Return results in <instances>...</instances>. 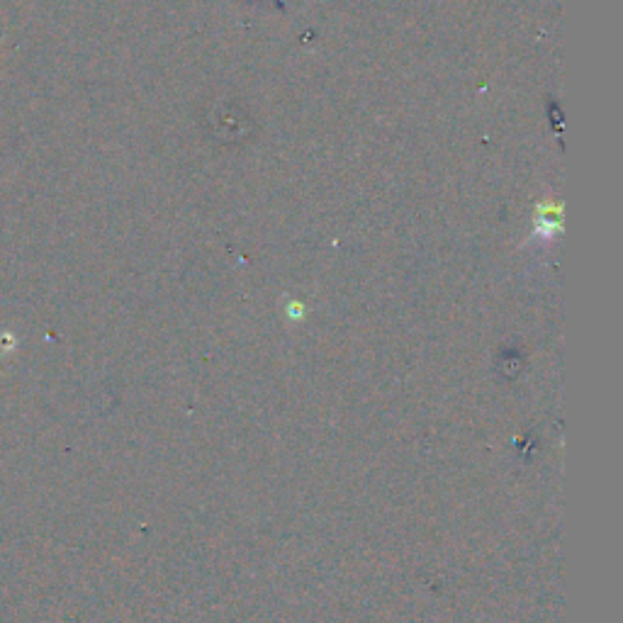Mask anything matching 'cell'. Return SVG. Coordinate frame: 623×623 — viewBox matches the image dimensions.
<instances>
[{
  "instance_id": "6da1fadb",
  "label": "cell",
  "mask_w": 623,
  "mask_h": 623,
  "mask_svg": "<svg viewBox=\"0 0 623 623\" xmlns=\"http://www.w3.org/2000/svg\"><path fill=\"white\" fill-rule=\"evenodd\" d=\"M560 205L558 202H541V207H538L536 212V227H533V237L543 239V241H550L555 237V234L560 232Z\"/></svg>"
},
{
  "instance_id": "7a4b0ae2",
  "label": "cell",
  "mask_w": 623,
  "mask_h": 623,
  "mask_svg": "<svg viewBox=\"0 0 623 623\" xmlns=\"http://www.w3.org/2000/svg\"><path fill=\"white\" fill-rule=\"evenodd\" d=\"M0 61H3V39H0Z\"/></svg>"
}]
</instances>
